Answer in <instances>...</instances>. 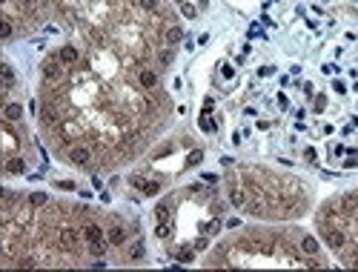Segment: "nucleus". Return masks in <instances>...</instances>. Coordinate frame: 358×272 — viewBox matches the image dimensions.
<instances>
[{
	"label": "nucleus",
	"instance_id": "1",
	"mask_svg": "<svg viewBox=\"0 0 358 272\" xmlns=\"http://www.w3.org/2000/svg\"><path fill=\"white\" fill-rule=\"evenodd\" d=\"M0 41H41L35 117L64 166L124 172L172 129L184 17L166 0H0Z\"/></svg>",
	"mask_w": 358,
	"mask_h": 272
},
{
	"label": "nucleus",
	"instance_id": "2",
	"mask_svg": "<svg viewBox=\"0 0 358 272\" xmlns=\"http://www.w3.org/2000/svg\"><path fill=\"white\" fill-rule=\"evenodd\" d=\"M143 224L129 209H109L38 189L3 187L0 266L98 269L146 264Z\"/></svg>",
	"mask_w": 358,
	"mask_h": 272
},
{
	"label": "nucleus",
	"instance_id": "3",
	"mask_svg": "<svg viewBox=\"0 0 358 272\" xmlns=\"http://www.w3.org/2000/svg\"><path fill=\"white\" fill-rule=\"evenodd\" d=\"M215 180L218 178L178 184L166 189L152 206V238L166 258L192 264L227 229V215L232 206L224 195V187H215Z\"/></svg>",
	"mask_w": 358,
	"mask_h": 272
},
{
	"label": "nucleus",
	"instance_id": "4",
	"mask_svg": "<svg viewBox=\"0 0 358 272\" xmlns=\"http://www.w3.org/2000/svg\"><path fill=\"white\" fill-rule=\"evenodd\" d=\"M206 269H252V266H287V269H327L333 258L321 238L292 221L270 224L258 221L221 235L203 252Z\"/></svg>",
	"mask_w": 358,
	"mask_h": 272
},
{
	"label": "nucleus",
	"instance_id": "5",
	"mask_svg": "<svg viewBox=\"0 0 358 272\" xmlns=\"http://www.w3.org/2000/svg\"><path fill=\"white\" fill-rule=\"evenodd\" d=\"M224 195L232 213L252 221L287 224L315 209V187L304 175H295L270 164L227 161L221 175Z\"/></svg>",
	"mask_w": 358,
	"mask_h": 272
},
{
	"label": "nucleus",
	"instance_id": "6",
	"mask_svg": "<svg viewBox=\"0 0 358 272\" xmlns=\"http://www.w3.org/2000/svg\"><path fill=\"white\" fill-rule=\"evenodd\" d=\"M206 158V146L198 138V132L189 124H178L172 127L149 152L127 169L124 178H112L115 184H124V192L129 201H146L166 192L175 187L187 172L198 169Z\"/></svg>",
	"mask_w": 358,
	"mask_h": 272
},
{
	"label": "nucleus",
	"instance_id": "7",
	"mask_svg": "<svg viewBox=\"0 0 358 272\" xmlns=\"http://www.w3.org/2000/svg\"><path fill=\"white\" fill-rule=\"evenodd\" d=\"M315 232L341 266L358 269V187L341 189L318 203Z\"/></svg>",
	"mask_w": 358,
	"mask_h": 272
},
{
	"label": "nucleus",
	"instance_id": "8",
	"mask_svg": "<svg viewBox=\"0 0 358 272\" xmlns=\"http://www.w3.org/2000/svg\"><path fill=\"white\" fill-rule=\"evenodd\" d=\"M23 89L0 92V127H3V178H20L38 164V141L26 124Z\"/></svg>",
	"mask_w": 358,
	"mask_h": 272
},
{
	"label": "nucleus",
	"instance_id": "9",
	"mask_svg": "<svg viewBox=\"0 0 358 272\" xmlns=\"http://www.w3.org/2000/svg\"><path fill=\"white\" fill-rule=\"evenodd\" d=\"M175 6L184 20H198L206 9H210V0H175Z\"/></svg>",
	"mask_w": 358,
	"mask_h": 272
}]
</instances>
